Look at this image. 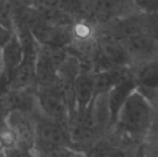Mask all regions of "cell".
<instances>
[{
	"label": "cell",
	"instance_id": "cell-1",
	"mask_svg": "<svg viewBox=\"0 0 158 157\" xmlns=\"http://www.w3.org/2000/svg\"><path fill=\"white\" fill-rule=\"evenodd\" d=\"M115 125L133 141L149 136L155 126V110L149 98L139 88L123 105Z\"/></svg>",
	"mask_w": 158,
	"mask_h": 157
},
{
	"label": "cell",
	"instance_id": "cell-2",
	"mask_svg": "<svg viewBox=\"0 0 158 157\" xmlns=\"http://www.w3.org/2000/svg\"><path fill=\"white\" fill-rule=\"evenodd\" d=\"M81 18L99 25L140 14L133 0H80Z\"/></svg>",
	"mask_w": 158,
	"mask_h": 157
},
{
	"label": "cell",
	"instance_id": "cell-3",
	"mask_svg": "<svg viewBox=\"0 0 158 157\" xmlns=\"http://www.w3.org/2000/svg\"><path fill=\"white\" fill-rule=\"evenodd\" d=\"M36 124V144L38 153L59 148H72L69 126L44 116L38 108L33 114Z\"/></svg>",
	"mask_w": 158,
	"mask_h": 157
},
{
	"label": "cell",
	"instance_id": "cell-4",
	"mask_svg": "<svg viewBox=\"0 0 158 157\" xmlns=\"http://www.w3.org/2000/svg\"><path fill=\"white\" fill-rule=\"evenodd\" d=\"M68 56L67 48L40 44L36 65L35 85L37 88L51 87L56 83L58 69Z\"/></svg>",
	"mask_w": 158,
	"mask_h": 157
},
{
	"label": "cell",
	"instance_id": "cell-5",
	"mask_svg": "<svg viewBox=\"0 0 158 157\" xmlns=\"http://www.w3.org/2000/svg\"><path fill=\"white\" fill-rule=\"evenodd\" d=\"M36 97L39 110L44 116L64 125H69V108L62 91L56 83L46 88L36 87Z\"/></svg>",
	"mask_w": 158,
	"mask_h": 157
},
{
	"label": "cell",
	"instance_id": "cell-6",
	"mask_svg": "<svg viewBox=\"0 0 158 157\" xmlns=\"http://www.w3.org/2000/svg\"><path fill=\"white\" fill-rule=\"evenodd\" d=\"M96 28L98 35L107 36L123 43L134 35L146 32L145 15L140 13L107 23L96 25Z\"/></svg>",
	"mask_w": 158,
	"mask_h": 157
},
{
	"label": "cell",
	"instance_id": "cell-7",
	"mask_svg": "<svg viewBox=\"0 0 158 157\" xmlns=\"http://www.w3.org/2000/svg\"><path fill=\"white\" fill-rule=\"evenodd\" d=\"M16 136L18 147L35 150L36 124L33 114L24 112H11L3 117V120Z\"/></svg>",
	"mask_w": 158,
	"mask_h": 157
},
{
	"label": "cell",
	"instance_id": "cell-8",
	"mask_svg": "<svg viewBox=\"0 0 158 157\" xmlns=\"http://www.w3.org/2000/svg\"><path fill=\"white\" fill-rule=\"evenodd\" d=\"M2 117L11 112L34 114L39 106L36 97V86L27 90H6L2 92Z\"/></svg>",
	"mask_w": 158,
	"mask_h": 157
},
{
	"label": "cell",
	"instance_id": "cell-9",
	"mask_svg": "<svg viewBox=\"0 0 158 157\" xmlns=\"http://www.w3.org/2000/svg\"><path fill=\"white\" fill-rule=\"evenodd\" d=\"M131 62V67L158 59V45L147 32L139 33L122 43Z\"/></svg>",
	"mask_w": 158,
	"mask_h": 157
},
{
	"label": "cell",
	"instance_id": "cell-10",
	"mask_svg": "<svg viewBox=\"0 0 158 157\" xmlns=\"http://www.w3.org/2000/svg\"><path fill=\"white\" fill-rule=\"evenodd\" d=\"M24 56L23 47L21 42L17 34L3 46H1V76H2V85L3 91H5L11 80L12 77L22 62Z\"/></svg>",
	"mask_w": 158,
	"mask_h": 157
},
{
	"label": "cell",
	"instance_id": "cell-11",
	"mask_svg": "<svg viewBox=\"0 0 158 157\" xmlns=\"http://www.w3.org/2000/svg\"><path fill=\"white\" fill-rule=\"evenodd\" d=\"M94 68L92 64L81 62V69L75 81L76 114L84 112L94 98Z\"/></svg>",
	"mask_w": 158,
	"mask_h": 157
},
{
	"label": "cell",
	"instance_id": "cell-12",
	"mask_svg": "<svg viewBox=\"0 0 158 157\" xmlns=\"http://www.w3.org/2000/svg\"><path fill=\"white\" fill-rule=\"evenodd\" d=\"M133 75L118 82L108 92V104L110 107L112 122L115 125L118 113L131 94L138 89Z\"/></svg>",
	"mask_w": 158,
	"mask_h": 157
},
{
	"label": "cell",
	"instance_id": "cell-13",
	"mask_svg": "<svg viewBox=\"0 0 158 157\" xmlns=\"http://www.w3.org/2000/svg\"><path fill=\"white\" fill-rule=\"evenodd\" d=\"M0 27L15 31L14 0H1L0 2Z\"/></svg>",
	"mask_w": 158,
	"mask_h": 157
},
{
	"label": "cell",
	"instance_id": "cell-14",
	"mask_svg": "<svg viewBox=\"0 0 158 157\" xmlns=\"http://www.w3.org/2000/svg\"><path fill=\"white\" fill-rule=\"evenodd\" d=\"M115 147L106 140H98L89 150L86 157H112Z\"/></svg>",
	"mask_w": 158,
	"mask_h": 157
},
{
	"label": "cell",
	"instance_id": "cell-15",
	"mask_svg": "<svg viewBox=\"0 0 158 157\" xmlns=\"http://www.w3.org/2000/svg\"><path fill=\"white\" fill-rule=\"evenodd\" d=\"M1 146L2 150H10L15 147H18L15 134L7 126V124L4 121H2L1 128Z\"/></svg>",
	"mask_w": 158,
	"mask_h": 157
},
{
	"label": "cell",
	"instance_id": "cell-16",
	"mask_svg": "<svg viewBox=\"0 0 158 157\" xmlns=\"http://www.w3.org/2000/svg\"><path fill=\"white\" fill-rule=\"evenodd\" d=\"M144 157H158V136H148L142 143Z\"/></svg>",
	"mask_w": 158,
	"mask_h": 157
},
{
	"label": "cell",
	"instance_id": "cell-17",
	"mask_svg": "<svg viewBox=\"0 0 158 157\" xmlns=\"http://www.w3.org/2000/svg\"><path fill=\"white\" fill-rule=\"evenodd\" d=\"M145 15V31L150 34L158 45V13Z\"/></svg>",
	"mask_w": 158,
	"mask_h": 157
},
{
	"label": "cell",
	"instance_id": "cell-18",
	"mask_svg": "<svg viewBox=\"0 0 158 157\" xmlns=\"http://www.w3.org/2000/svg\"><path fill=\"white\" fill-rule=\"evenodd\" d=\"M142 14L158 13V0H133Z\"/></svg>",
	"mask_w": 158,
	"mask_h": 157
},
{
	"label": "cell",
	"instance_id": "cell-19",
	"mask_svg": "<svg viewBox=\"0 0 158 157\" xmlns=\"http://www.w3.org/2000/svg\"><path fill=\"white\" fill-rule=\"evenodd\" d=\"M2 157H39V155L36 150L15 147L10 150H2Z\"/></svg>",
	"mask_w": 158,
	"mask_h": 157
},
{
	"label": "cell",
	"instance_id": "cell-20",
	"mask_svg": "<svg viewBox=\"0 0 158 157\" xmlns=\"http://www.w3.org/2000/svg\"><path fill=\"white\" fill-rule=\"evenodd\" d=\"M151 101L154 110H155V126L154 129H156V134L158 136V91L156 90H150V89H141L139 88Z\"/></svg>",
	"mask_w": 158,
	"mask_h": 157
},
{
	"label": "cell",
	"instance_id": "cell-21",
	"mask_svg": "<svg viewBox=\"0 0 158 157\" xmlns=\"http://www.w3.org/2000/svg\"><path fill=\"white\" fill-rule=\"evenodd\" d=\"M140 147L141 145L138 148L133 149V150H132V147H130V146L115 147L112 157H138Z\"/></svg>",
	"mask_w": 158,
	"mask_h": 157
},
{
	"label": "cell",
	"instance_id": "cell-22",
	"mask_svg": "<svg viewBox=\"0 0 158 157\" xmlns=\"http://www.w3.org/2000/svg\"><path fill=\"white\" fill-rule=\"evenodd\" d=\"M15 31L13 30H7L5 28H1V32H0V38H1V46L6 44L15 34Z\"/></svg>",
	"mask_w": 158,
	"mask_h": 157
},
{
	"label": "cell",
	"instance_id": "cell-23",
	"mask_svg": "<svg viewBox=\"0 0 158 157\" xmlns=\"http://www.w3.org/2000/svg\"><path fill=\"white\" fill-rule=\"evenodd\" d=\"M16 1L27 6H33V4H34V0H16Z\"/></svg>",
	"mask_w": 158,
	"mask_h": 157
},
{
	"label": "cell",
	"instance_id": "cell-24",
	"mask_svg": "<svg viewBox=\"0 0 158 157\" xmlns=\"http://www.w3.org/2000/svg\"><path fill=\"white\" fill-rule=\"evenodd\" d=\"M138 157H144V155H143V148H142V144H141V147H140V150H139Z\"/></svg>",
	"mask_w": 158,
	"mask_h": 157
},
{
	"label": "cell",
	"instance_id": "cell-25",
	"mask_svg": "<svg viewBox=\"0 0 158 157\" xmlns=\"http://www.w3.org/2000/svg\"><path fill=\"white\" fill-rule=\"evenodd\" d=\"M156 91H158V89H157V90H156Z\"/></svg>",
	"mask_w": 158,
	"mask_h": 157
}]
</instances>
